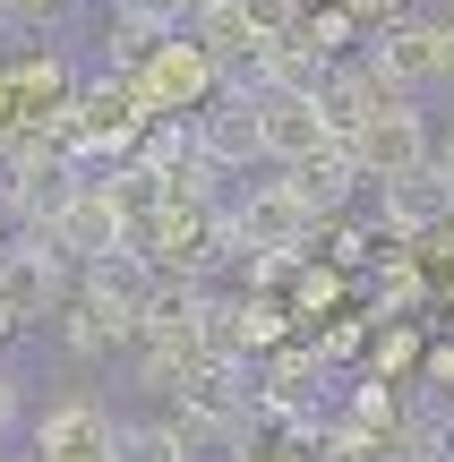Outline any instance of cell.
<instances>
[{
  "instance_id": "obj_7",
  "label": "cell",
  "mask_w": 454,
  "mask_h": 462,
  "mask_svg": "<svg viewBox=\"0 0 454 462\" xmlns=\"http://www.w3.org/2000/svg\"><path fill=\"white\" fill-rule=\"evenodd\" d=\"M283 180H292V198H301L309 215H318V231H326V223H343V215H352L360 198H369V180H360L352 146H318L309 163H292Z\"/></svg>"
},
{
  "instance_id": "obj_9",
  "label": "cell",
  "mask_w": 454,
  "mask_h": 462,
  "mask_svg": "<svg viewBox=\"0 0 454 462\" xmlns=\"http://www.w3.org/2000/svg\"><path fill=\"white\" fill-rule=\"evenodd\" d=\"M189 129H198V154L223 171V180L257 163V112H249V95H215L206 112H189Z\"/></svg>"
},
{
  "instance_id": "obj_21",
  "label": "cell",
  "mask_w": 454,
  "mask_h": 462,
  "mask_svg": "<svg viewBox=\"0 0 454 462\" xmlns=\"http://www.w3.org/2000/svg\"><path fill=\"white\" fill-rule=\"evenodd\" d=\"M446 334H454V317H446Z\"/></svg>"
},
{
  "instance_id": "obj_5",
  "label": "cell",
  "mask_w": 454,
  "mask_h": 462,
  "mask_svg": "<svg viewBox=\"0 0 454 462\" xmlns=\"http://www.w3.org/2000/svg\"><path fill=\"white\" fill-rule=\"evenodd\" d=\"M446 223H454V180L438 163L403 171V180H377V240L421 248V240H438Z\"/></svg>"
},
{
  "instance_id": "obj_19",
  "label": "cell",
  "mask_w": 454,
  "mask_h": 462,
  "mask_svg": "<svg viewBox=\"0 0 454 462\" xmlns=\"http://www.w3.org/2000/svg\"><path fill=\"white\" fill-rule=\"evenodd\" d=\"M198 9H223V0H181V17H198Z\"/></svg>"
},
{
  "instance_id": "obj_8",
  "label": "cell",
  "mask_w": 454,
  "mask_h": 462,
  "mask_svg": "<svg viewBox=\"0 0 454 462\" xmlns=\"http://www.w3.org/2000/svg\"><path fill=\"white\" fill-rule=\"evenodd\" d=\"M43 240H51V248H60V257H69V265H78V274H86V265H103V257H112V248H129V231H120V215H112V206H103V189L86 180L78 198L60 206V223H51Z\"/></svg>"
},
{
  "instance_id": "obj_11",
  "label": "cell",
  "mask_w": 454,
  "mask_h": 462,
  "mask_svg": "<svg viewBox=\"0 0 454 462\" xmlns=\"http://www.w3.org/2000/svg\"><path fill=\"white\" fill-rule=\"evenodd\" d=\"M78 291L103 300V309H120V317H146V300H154V265L137 257V248H112L103 265H86V274H78Z\"/></svg>"
},
{
  "instance_id": "obj_16",
  "label": "cell",
  "mask_w": 454,
  "mask_h": 462,
  "mask_svg": "<svg viewBox=\"0 0 454 462\" xmlns=\"http://www.w3.org/2000/svg\"><path fill=\"white\" fill-rule=\"evenodd\" d=\"M17 420H26V377H17V368L0 360V437H9Z\"/></svg>"
},
{
  "instance_id": "obj_12",
  "label": "cell",
  "mask_w": 454,
  "mask_h": 462,
  "mask_svg": "<svg viewBox=\"0 0 454 462\" xmlns=\"http://www.w3.org/2000/svg\"><path fill=\"white\" fill-rule=\"evenodd\" d=\"M112 462H181V446H171L163 420H129V411H120V446H112Z\"/></svg>"
},
{
  "instance_id": "obj_2",
  "label": "cell",
  "mask_w": 454,
  "mask_h": 462,
  "mask_svg": "<svg viewBox=\"0 0 454 462\" xmlns=\"http://www.w3.org/2000/svg\"><path fill=\"white\" fill-rule=\"evenodd\" d=\"M232 240H240V257H309V248H318V215H309V206L292 198V180L274 171V180L232 189Z\"/></svg>"
},
{
  "instance_id": "obj_4",
  "label": "cell",
  "mask_w": 454,
  "mask_h": 462,
  "mask_svg": "<svg viewBox=\"0 0 454 462\" xmlns=\"http://www.w3.org/2000/svg\"><path fill=\"white\" fill-rule=\"evenodd\" d=\"M352 163H360V180H403V171H421V163H438V129H429V112L412 95H394V103H377L369 112V129L352 137Z\"/></svg>"
},
{
  "instance_id": "obj_17",
  "label": "cell",
  "mask_w": 454,
  "mask_h": 462,
  "mask_svg": "<svg viewBox=\"0 0 454 462\" xmlns=\"http://www.w3.org/2000/svg\"><path fill=\"white\" fill-rule=\"evenodd\" d=\"M438 171H446V180H454V129L438 137Z\"/></svg>"
},
{
  "instance_id": "obj_3",
  "label": "cell",
  "mask_w": 454,
  "mask_h": 462,
  "mask_svg": "<svg viewBox=\"0 0 454 462\" xmlns=\"http://www.w3.org/2000/svg\"><path fill=\"white\" fill-rule=\"evenodd\" d=\"M26 446H34V462H112L120 411L103 394H86V385H69V394H51L43 411L26 420Z\"/></svg>"
},
{
  "instance_id": "obj_15",
  "label": "cell",
  "mask_w": 454,
  "mask_h": 462,
  "mask_svg": "<svg viewBox=\"0 0 454 462\" xmlns=\"http://www.w3.org/2000/svg\"><path fill=\"white\" fill-rule=\"evenodd\" d=\"M377 231H352V223H326V265H335V274H360V265L377 257Z\"/></svg>"
},
{
  "instance_id": "obj_6",
  "label": "cell",
  "mask_w": 454,
  "mask_h": 462,
  "mask_svg": "<svg viewBox=\"0 0 454 462\" xmlns=\"http://www.w3.org/2000/svg\"><path fill=\"white\" fill-rule=\"evenodd\" d=\"M249 112H257V163H274V171L309 163V154L326 146V120H318V103H309V95L257 86V95H249Z\"/></svg>"
},
{
  "instance_id": "obj_22",
  "label": "cell",
  "mask_w": 454,
  "mask_h": 462,
  "mask_svg": "<svg viewBox=\"0 0 454 462\" xmlns=\"http://www.w3.org/2000/svg\"><path fill=\"white\" fill-rule=\"evenodd\" d=\"M386 462H394V454H386Z\"/></svg>"
},
{
  "instance_id": "obj_13",
  "label": "cell",
  "mask_w": 454,
  "mask_h": 462,
  "mask_svg": "<svg viewBox=\"0 0 454 462\" xmlns=\"http://www.w3.org/2000/svg\"><path fill=\"white\" fill-rule=\"evenodd\" d=\"M112 26H129V34H146V43H163V34H181L189 17H181V0H112Z\"/></svg>"
},
{
  "instance_id": "obj_14",
  "label": "cell",
  "mask_w": 454,
  "mask_h": 462,
  "mask_svg": "<svg viewBox=\"0 0 454 462\" xmlns=\"http://www.w3.org/2000/svg\"><path fill=\"white\" fill-rule=\"evenodd\" d=\"M240 17H249L257 43H292V34H301V17H309V0H240Z\"/></svg>"
},
{
  "instance_id": "obj_20",
  "label": "cell",
  "mask_w": 454,
  "mask_h": 462,
  "mask_svg": "<svg viewBox=\"0 0 454 462\" xmlns=\"http://www.w3.org/2000/svg\"><path fill=\"white\" fill-rule=\"evenodd\" d=\"M429 9H438V17H446V26H454V0H429Z\"/></svg>"
},
{
  "instance_id": "obj_10",
  "label": "cell",
  "mask_w": 454,
  "mask_h": 462,
  "mask_svg": "<svg viewBox=\"0 0 454 462\" xmlns=\"http://www.w3.org/2000/svg\"><path fill=\"white\" fill-rule=\"evenodd\" d=\"M51 326H60L69 360H86V368H103V360H112V351H129V343H137V317L103 309V300H86V291H69Z\"/></svg>"
},
{
  "instance_id": "obj_1",
  "label": "cell",
  "mask_w": 454,
  "mask_h": 462,
  "mask_svg": "<svg viewBox=\"0 0 454 462\" xmlns=\"http://www.w3.org/2000/svg\"><path fill=\"white\" fill-rule=\"evenodd\" d=\"M352 60L369 69L386 95H412V103H421L429 86H446V26H438V17H394V26H369Z\"/></svg>"
},
{
  "instance_id": "obj_18",
  "label": "cell",
  "mask_w": 454,
  "mask_h": 462,
  "mask_svg": "<svg viewBox=\"0 0 454 462\" xmlns=\"http://www.w3.org/2000/svg\"><path fill=\"white\" fill-rule=\"evenodd\" d=\"M438 26H446V17H438ZM446 86H454V26H446Z\"/></svg>"
}]
</instances>
